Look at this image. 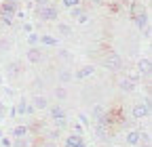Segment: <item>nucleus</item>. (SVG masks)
I'll return each mask as SVG.
<instances>
[{"mask_svg": "<svg viewBox=\"0 0 152 147\" xmlns=\"http://www.w3.org/2000/svg\"><path fill=\"white\" fill-rule=\"evenodd\" d=\"M133 21H135V25L140 30H146V25H148V13H142L137 17H133Z\"/></svg>", "mask_w": 152, "mask_h": 147, "instance_id": "13", "label": "nucleus"}, {"mask_svg": "<svg viewBox=\"0 0 152 147\" xmlns=\"http://www.w3.org/2000/svg\"><path fill=\"white\" fill-rule=\"evenodd\" d=\"M28 130H30L28 126H15V128H13V137H15V139H26Z\"/></svg>", "mask_w": 152, "mask_h": 147, "instance_id": "14", "label": "nucleus"}, {"mask_svg": "<svg viewBox=\"0 0 152 147\" xmlns=\"http://www.w3.org/2000/svg\"><path fill=\"white\" fill-rule=\"evenodd\" d=\"M40 59H42L40 46H30V48H28V61H30V63H40Z\"/></svg>", "mask_w": 152, "mask_h": 147, "instance_id": "6", "label": "nucleus"}, {"mask_svg": "<svg viewBox=\"0 0 152 147\" xmlns=\"http://www.w3.org/2000/svg\"><path fill=\"white\" fill-rule=\"evenodd\" d=\"M87 21H89V15H87V13H83V15L78 17V23H87Z\"/></svg>", "mask_w": 152, "mask_h": 147, "instance_id": "35", "label": "nucleus"}, {"mask_svg": "<svg viewBox=\"0 0 152 147\" xmlns=\"http://www.w3.org/2000/svg\"><path fill=\"white\" fill-rule=\"evenodd\" d=\"M83 130H85V128H83L80 124H74V135H78V137H83Z\"/></svg>", "mask_w": 152, "mask_h": 147, "instance_id": "31", "label": "nucleus"}, {"mask_svg": "<svg viewBox=\"0 0 152 147\" xmlns=\"http://www.w3.org/2000/svg\"><path fill=\"white\" fill-rule=\"evenodd\" d=\"M13 2H19V0H13Z\"/></svg>", "mask_w": 152, "mask_h": 147, "instance_id": "45", "label": "nucleus"}, {"mask_svg": "<svg viewBox=\"0 0 152 147\" xmlns=\"http://www.w3.org/2000/svg\"><path fill=\"white\" fill-rule=\"evenodd\" d=\"M0 21H2L4 25H11V23H13V17H9V15H0Z\"/></svg>", "mask_w": 152, "mask_h": 147, "instance_id": "29", "label": "nucleus"}, {"mask_svg": "<svg viewBox=\"0 0 152 147\" xmlns=\"http://www.w3.org/2000/svg\"><path fill=\"white\" fill-rule=\"evenodd\" d=\"M36 15H38L40 21H57L59 11H57L53 4H47V6H36Z\"/></svg>", "mask_w": 152, "mask_h": 147, "instance_id": "1", "label": "nucleus"}, {"mask_svg": "<svg viewBox=\"0 0 152 147\" xmlns=\"http://www.w3.org/2000/svg\"><path fill=\"white\" fill-rule=\"evenodd\" d=\"M59 137H61V133H59V128H57V130H51V135H49V141H53V143H55V141L59 139Z\"/></svg>", "mask_w": 152, "mask_h": 147, "instance_id": "26", "label": "nucleus"}, {"mask_svg": "<svg viewBox=\"0 0 152 147\" xmlns=\"http://www.w3.org/2000/svg\"><path fill=\"white\" fill-rule=\"evenodd\" d=\"M135 147H150V143H144V145H135Z\"/></svg>", "mask_w": 152, "mask_h": 147, "instance_id": "40", "label": "nucleus"}, {"mask_svg": "<svg viewBox=\"0 0 152 147\" xmlns=\"http://www.w3.org/2000/svg\"><path fill=\"white\" fill-rule=\"evenodd\" d=\"M85 141H83V137H78V135H68L66 137V147H78V145H83Z\"/></svg>", "mask_w": 152, "mask_h": 147, "instance_id": "9", "label": "nucleus"}, {"mask_svg": "<svg viewBox=\"0 0 152 147\" xmlns=\"http://www.w3.org/2000/svg\"><path fill=\"white\" fill-rule=\"evenodd\" d=\"M57 30H59L64 36H70V32H72V27H70L68 23H57Z\"/></svg>", "mask_w": 152, "mask_h": 147, "instance_id": "21", "label": "nucleus"}, {"mask_svg": "<svg viewBox=\"0 0 152 147\" xmlns=\"http://www.w3.org/2000/svg\"><path fill=\"white\" fill-rule=\"evenodd\" d=\"M23 32H26V34H32V32H34L32 23H23Z\"/></svg>", "mask_w": 152, "mask_h": 147, "instance_id": "34", "label": "nucleus"}, {"mask_svg": "<svg viewBox=\"0 0 152 147\" xmlns=\"http://www.w3.org/2000/svg\"><path fill=\"white\" fill-rule=\"evenodd\" d=\"M131 116L135 118V120H142V118H148L150 116V103H135L131 109Z\"/></svg>", "mask_w": 152, "mask_h": 147, "instance_id": "2", "label": "nucleus"}, {"mask_svg": "<svg viewBox=\"0 0 152 147\" xmlns=\"http://www.w3.org/2000/svg\"><path fill=\"white\" fill-rule=\"evenodd\" d=\"M78 147H87V143H83V145H78Z\"/></svg>", "mask_w": 152, "mask_h": 147, "instance_id": "43", "label": "nucleus"}, {"mask_svg": "<svg viewBox=\"0 0 152 147\" xmlns=\"http://www.w3.org/2000/svg\"><path fill=\"white\" fill-rule=\"evenodd\" d=\"M0 118H7V107H4L2 101H0Z\"/></svg>", "mask_w": 152, "mask_h": 147, "instance_id": "33", "label": "nucleus"}, {"mask_svg": "<svg viewBox=\"0 0 152 147\" xmlns=\"http://www.w3.org/2000/svg\"><path fill=\"white\" fill-rule=\"evenodd\" d=\"M83 13H85V11H83V6H74V9H70V15L74 17V19H78Z\"/></svg>", "mask_w": 152, "mask_h": 147, "instance_id": "23", "label": "nucleus"}, {"mask_svg": "<svg viewBox=\"0 0 152 147\" xmlns=\"http://www.w3.org/2000/svg\"><path fill=\"white\" fill-rule=\"evenodd\" d=\"M106 67H108V69H112V71H118V69L123 67V59H121V55L110 53L108 57H106Z\"/></svg>", "mask_w": 152, "mask_h": 147, "instance_id": "3", "label": "nucleus"}, {"mask_svg": "<svg viewBox=\"0 0 152 147\" xmlns=\"http://www.w3.org/2000/svg\"><path fill=\"white\" fill-rule=\"evenodd\" d=\"M2 137H4V135H2V130H0V139H2Z\"/></svg>", "mask_w": 152, "mask_h": 147, "instance_id": "44", "label": "nucleus"}, {"mask_svg": "<svg viewBox=\"0 0 152 147\" xmlns=\"http://www.w3.org/2000/svg\"><path fill=\"white\" fill-rule=\"evenodd\" d=\"M95 130H97V137H99V139H104V137H106V126L97 124V128H95Z\"/></svg>", "mask_w": 152, "mask_h": 147, "instance_id": "28", "label": "nucleus"}, {"mask_svg": "<svg viewBox=\"0 0 152 147\" xmlns=\"http://www.w3.org/2000/svg\"><path fill=\"white\" fill-rule=\"evenodd\" d=\"M125 141H127V145H129V147L140 145V141H142V130H131V133H127Z\"/></svg>", "mask_w": 152, "mask_h": 147, "instance_id": "7", "label": "nucleus"}, {"mask_svg": "<svg viewBox=\"0 0 152 147\" xmlns=\"http://www.w3.org/2000/svg\"><path fill=\"white\" fill-rule=\"evenodd\" d=\"M66 95H68V93H66V88H64V86H59V88L55 90V97H57V99H66Z\"/></svg>", "mask_w": 152, "mask_h": 147, "instance_id": "25", "label": "nucleus"}, {"mask_svg": "<svg viewBox=\"0 0 152 147\" xmlns=\"http://www.w3.org/2000/svg\"><path fill=\"white\" fill-rule=\"evenodd\" d=\"M4 95H7V97H13L15 90H13V88H4Z\"/></svg>", "mask_w": 152, "mask_h": 147, "instance_id": "38", "label": "nucleus"}, {"mask_svg": "<svg viewBox=\"0 0 152 147\" xmlns=\"http://www.w3.org/2000/svg\"><path fill=\"white\" fill-rule=\"evenodd\" d=\"M140 78H142V76L137 74V69H131V71H129V78H127V80H129V82H133V84H137V82H140Z\"/></svg>", "mask_w": 152, "mask_h": 147, "instance_id": "18", "label": "nucleus"}, {"mask_svg": "<svg viewBox=\"0 0 152 147\" xmlns=\"http://www.w3.org/2000/svg\"><path fill=\"white\" fill-rule=\"evenodd\" d=\"M78 124H80V126H89V118H87L85 114H78Z\"/></svg>", "mask_w": 152, "mask_h": 147, "instance_id": "27", "label": "nucleus"}, {"mask_svg": "<svg viewBox=\"0 0 152 147\" xmlns=\"http://www.w3.org/2000/svg\"><path fill=\"white\" fill-rule=\"evenodd\" d=\"M9 118H17V112H15V105L9 109Z\"/></svg>", "mask_w": 152, "mask_h": 147, "instance_id": "37", "label": "nucleus"}, {"mask_svg": "<svg viewBox=\"0 0 152 147\" xmlns=\"http://www.w3.org/2000/svg\"><path fill=\"white\" fill-rule=\"evenodd\" d=\"M0 143H2V147H11V143H13V141H11L9 137H2V139H0Z\"/></svg>", "mask_w": 152, "mask_h": 147, "instance_id": "32", "label": "nucleus"}, {"mask_svg": "<svg viewBox=\"0 0 152 147\" xmlns=\"http://www.w3.org/2000/svg\"><path fill=\"white\" fill-rule=\"evenodd\" d=\"M38 44H42V46H57V38H53V36H49V34H42V36H38Z\"/></svg>", "mask_w": 152, "mask_h": 147, "instance_id": "10", "label": "nucleus"}, {"mask_svg": "<svg viewBox=\"0 0 152 147\" xmlns=\"http://www.w3.org/2000/svg\"><path fill=\"white\" fill-rule=\"evenodd\" d=\"M93 71H95V67H93V65H85V67H80L78 71H76L72 78H76V80H85V78H89V76H91Z\"/></svg>", "mask_w": 152, "mask_h": 147, "instance_id": "8", "label": "nucleus"}, {"mask_svg": "<svg viewBox=\"0 0 152 147\" xmlns=\"http://www.w3.org/2000/svg\"><path fill=\"white\" fill-rule=\"evenodd\" d=\"M59 80H61V82H70V80H72V71L61 69V71H59Z\"/></svg>", "mask_w": 152, "mask_h": 147, "instance_id": "19", "label": "nucleus"}, {"mask_svg": "<svg viewBox=\"0 0 152 147\" xmlns=\"http://www.w3.org/2000/svg\"><path fill=\"white\" fill-rule=\"evenodd\" d=\"M45 147H55V143H53V141H49V143H47Z\"/></svg>", "mask_w": 152, "mask_h": 147, "instance_id": "39", "label": "nucleus"}, {"mask_svg": "<svg viewBox=\"0 0 152 147\" xmlns=\"http://www.w3.org/2000/svg\"><path fill=\"white\" fill-rule=\"evenodd\" d=\"M34 114H36L34 105H32V103H28V105H26V116H34Z\"/></svg>", "mask_w": 152, "mask_h": 147, "instance_id": "30", "label": "nucleus"}, {"mask_svg": "<svg viewBox=\"0 0 152 147\" xmlns=\"http://www.w3.org/2000/svg\"><path fill=\"white\" fill-rule=\"evenodd\" d=\"M32 105H34V109L38 112V109H49V101L42 97V95H38V97H34V101H32Z\"/></svg>", "mask_w": 152, "mask_h": 147, "instance_id": "11", "label": "nucleus"}, {"mask_svg": "<svg viewBox=\"0 0 152 147\" xmlns=\"http://www.w3.org/2000/svg\"><path fill=\"white\" fill-rule=\"evenodd\" d=\"M93 2H95V4H102V0H93Z\"/></svg>", "mask_w": 152, "mask_h": 147, "instance_id": "41", "label": "nucleus"}, {"mask_svg": "<svg viewBox=\"0 0 152 147\" xmlns=\"http://www.w3.org/2000/svg\"><path fill=\"white\" fill-rule=\"evenodd\" d=\"M36 4L38 6H47V4H51V0H36Z\"/></svg>", "mask_w": 152, "mask_h": 147, "instance_id": "36", "label": "nucleus"}, {"mask_svg": "<svg viewBox=\"0 0 152 147\" xmlns=\"http://www.w3.org/2000/svg\"><path fill=\"white\" fill-rule=\"evenodd\" d=\"M118 88L123 90V93H131V90H135V84H133V82H129L127 78H123V80L118 82Z\"/></svg>", "mask_w": 152, "mask_h": 147, "instance_id": "15", "label": "nucleus"}, {"mask_svg": "<svg viewBox=\"0 0 152 147\" xmlns=\"http://www.w3.org/2000/svg\"><path fill=\"white\" fill-rule=\"evenodd\" d=\"M150 71V59L148 57H144V59H140L137 61V74L142 76V74H148Z\"/></svg>", "mask_w": 152, "mask_h": 147, "instance_id": "12", "label": "nucleus"}, {"mask_svg": "<svg viewBox=\"0 0 152 147\" xmlns=\"http://www.w3.org/2000/svg\"><path fill=\"white\" fill-rule=\"evenodd\" d=\"M61 4L66 9H74V6H80V0H61Z\"/></svg>", "mask_w": 152, "mask_h": 147, "instance_id": "20", "label": "nucleus"}, {"mask_svg": "<svg viewBox=\"0 0 152 147\" xmlns=\"http://www.w3.org/2000/svg\"><path fill=\"white\" fill-rule=\"evenodd\" d=\"M28 44L30 46H38V34H34V32L28 34Z\"/></svg>", "mask_w": 152, "mask_h": 147, "instance_id": "22", "label": "nucleus"}, {"mask_svg": "<svg viewBox=\"0 0 152 147\" xmlns=\"http://www.w3.org/2000/svg\"><path fill=\"white\" fill-rule=\"evenodd\" d=\"M19 11V2H13V0H7V2H2V9H0V15H9L13 17L15 13Z\"/></svg>", "mask_w": 152, "mask_h": 147, "instance_id": "5", "label": "nucleus"}, {"mask_svg": "<svg viewBox=\"0 0 152 147\" xmlns=\"http://www.w3.org/2000/svg\"><path fill=\"white\" fill-rule=\"evenodd\" d=\"M2 80H4V78H2V74H0V84H2Z\"/></svg>", "mask_w": 152, "mask_h": 147, "instance_id": "42", "label": "nucleus"}, {"mask_svg": "<svg viewBox=\"0 0 152 147\" xmlns=\"http://www.w3.org/2000/svg\"><path fill=\"white\" fill-rule=\"evenodd\" d=\"M142 13H146L144 6H142L140 2H135V0H131V17H137V15H142Z\"/></svg>", "mask_w": 152, "mask_h": 147, "instance_id": "16", "label": "nucleus"}, {"mask_svg": "<svg viewBox=\"0 0 152 147\" xmlns=\"http://www.w3.org/2000/svg\"><path fill=\"white\" fill-rule=\"evenodd\" d=\"M26 105H28V101H26V99H19V101H17V105H15L17 116H26Z\"/></svg>", "mask_w": 152, "mask_h": 147, "instance_id": "17", "label": "nucleus"}, {"mask_svg": "<svg viewBox=\"0 0 152 147\" xmlns=\"http://www.w3.org/2000/svg\"><path fill=\"white\" fill-rule=\"evenodd\" d=\"M49 116H51V120H53L55 124L66 120V112H64V107H59V105H53V107H49Z\"/></svg>", "mask_w": 152, "mask_h": 147, "instance_id": "4", "label": "nucleus"}, {"mask_svg": "<svg viewBox=\"0 0 152 147\" xmlns=\"http://www.w3.org/2000/svg\"><path fill=\"white\" fill-rule=\"evenodd\" d=\"M11 147H28V143H26V139H15L11 143Z\"/></svg>", "mask_w": 152, "mask_h": 147, "instance_id": "24", "label": "nucleus"}]
</instances>
